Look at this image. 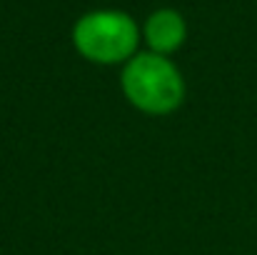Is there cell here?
<instances>
[{
  "label": "cell",
  "mask_w": 257,
  "mask_h": 255,
  "mask_svg": "<svg viewBox=\"0 0 257 255\" xmlns=\"http://www.w3.org/2000/svg\"><path fill=\"white\" fill-rule=\"evenodd\" d=\"M182 35H185V25L170 10L155 13L150 18V23H148V43L158 53H170V50H175L180 45Z\"/></svg>",
  "instance_id": "obj_3"
},
{
  "label": "cell",
  "mask_w": 257,
  "mask_h": 255,
  "mask_svg": "<svg viewBox=\"0 0 257 255\" xmlns=\"http://www.w3.org/2000/svg\"><path fill=\"white\" fill-rule=\"evenodd\" d=\"M127 98L148 113H168L182 98V83L168 60L160 55H140L125 70Z\"/></svg>",
  "instance_id": "obj_1"
},
{
  "label": "cell",
  "mask_w": 257,
  "mask_h": 255,
  "mask_svg": "<svg viewBox=\"0 0 257 255\" xmlns=\"http://www.w3.org/2000/svg\"><path fill=\"white\" fill-rule=\"evenodd\" d=\"M138 40L135 25L120 13H92L75 28L80 53L97 63H115L133 53Z\"/></svg>",
  "instance_id": "obj_2"
}]
</instances>
